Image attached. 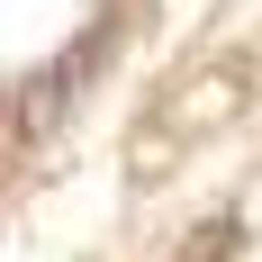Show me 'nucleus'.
<instances>
[{
  "label": "nucleus",
  "instance_id": "f257e3e1",
  "mask_svg": "<svg viewBox=\"0 0 262 262\" xmlns=\"http://www.w3.org/2000/svg\"><path fill=\"white\" fill-rule=\"evenodd\" d=\"M226 244H235V226H199V244H190L181 262H217V253H226Z\"/></svg>",
  "mask_w": 262,
  "mask_h": 262
}]
</instances>
